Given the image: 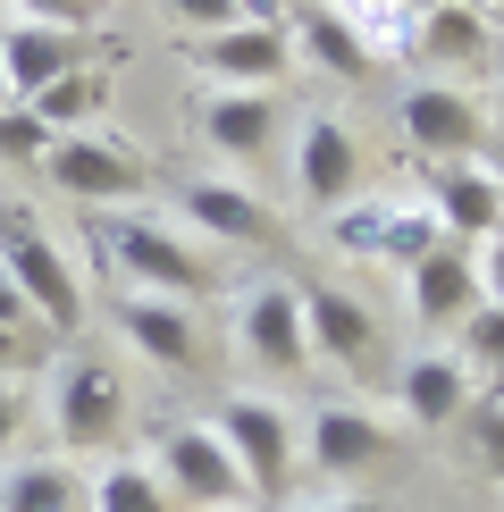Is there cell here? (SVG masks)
Segmentation results:
<instances>
[{"label": "cell", "instance_id": "6da1fadb", "mask_svg": "<svg viewBox=\"0 0 504 512\" xmlns=\"http://www.w3.org/2000/svg\"><path fill=\"white\" fill-rule=\"evenodd\" d=\"M93 252H110L118 277H135V286L168 294V303H185V294H210V286H219V269H210L202 252L177 236V227L135 219V210H93Z\"/></svg>", "mask_w": 504, "mask_h": 512}, {"label": "cell", "instance_id": "7a4b0ae2", "mask_svg": "<svg viewBox=\"0 0 504 512\" xmlns=\"http://www.w3.org/2000/svg\"><path fill=\"white\" fill-rule=\"evenodd\" d=\"M0 269L17 277V294L34 303V319H42V328H59V336H68L76 319H84L76 269L59 261V244H51V236H42V219H34V210H17V202L0 210Z\"/></svg>", "mask_w": 504, "mask_h": 512}, {"label": "cell", "instance_id": "3957f363", "mask_svg": "<svg viewBox=\"0 0 504 512\" xmlns=\"http://www.w3.org/2000/svg\"><path fill=\"white\" fill-rule=\"evenodd\" d=\"M160 487L202 512H227V504H252V487L236 471V454H227L219 429H202V420H168L160 429Z\"/></svg>", "mask_w": 504, "mask_h": 512}, {"label": "cell", "instance_id": "277c9868", "mask_svg": "<svg viewBox=\"0 0 504 512\" xmlns=\"http://www.w3.org/2000/svg\"><path fill=\"white\" fill-rule=\"evenodd\" d=\"M404 143L420 160H479L496 143V118L479 110V93H462V84H412L404 93Z\"/></svg>", "mask_w": 504, "mask_h": 512}, {"label": "cell", "instance_id": "5b68a950", "mask_svg": "<svg viewBox=\"0 0 504 512\" xmlns=\"http://www.w3.org/2000/svg\"><path fill=\"white\" fill-rule=\"evenodd\" d=\"M219 437H227V454H236L252 496H286V479H294V420L269 395H227Z\"/></svg>", "mask_w": 504, "mask_h": 512}, {"label": "cell", "instance_id": "8992f818", "mask_svg": "<svg viewBox=\"0 0 504 512\" xmlns=\"http://www.w3.org/2000/svg\"><path fill=\"white\" fill-rule=\"evenodd\" d=\"M42 168H51L59 194H76L93 210H118V202H135L143 185H152V168L135 152H118V143H101V135H59L51 152H42Z\"/></svg>", "mask_w": 504, "mask_h": 512}, {"label": "cell", "instance_id": "52a82bcc", "mask_svg": "<svg viewBox=\"0 0 504 512\" xmlns=\"http://www.w3.org/2000/svg\"><path fill=\"white\" fill-rule=\"evenodd\" d=\"M236 336H244V353L261 361V370H303V361H311V336H303V294H294V286H278V277L244 286V303H236Z\"/></svg>", "mask_w": 504, "mask_h": 512}, {"label": "cell", "instance_id": "ba28073f", "mask_svg": "<svg viewBox=\"0 0 504 512\" xmlns=\"http://www.w3.org/2000/svg\"><path fill=\"white\" fill-rule=\"evenodd\" d=\"M303 336H311L320 361H345V370H378V353H387L370 303L345 294V286H303Z\"/></svg>", "mask_w": 504, "mask_h": 512}, {"label": "cell", "instance_id": "9c48e42d", "mask_svg": "<svg viewBox=\"0 0 504 512\" xmlns=\"http://www.w3.org/2000/svg\"><path fill=\"white\" fill-rule=\"evenodd\" d=\"M110 319L126 328V345L143 361H160V370H202V319L185 303H168V294H118Z\"/></svg>", "mask_w": 504, "mask_h": 512}, {"label": "cell", "instance_id": "30bf717a", "mask_svg": "<svg viewBox=\"0 0 504 512\" xmlns=\"http://www.w3.org/2000/svg\"><path fill=\"white\" fill-rule=\"evenodd\" d=\"M294 177H303V202L345 210L353 194H362V177H370L353 126H345V118H303V160H294Z\"/></svg>", "mask_w": 504, "mask_h": 512}, {"label": "cell", "instance_id": "8fae6325", "mask_svg": "<svg viewBox=\"0 0 504 512\" xmlns=\"http://www.w3.org/2000/svg\"><path fill=\"white\" fill-rule=\"evenodd\" d=\"M429 210H437V227L454 244L496 236L504 227V185L488 177V160H429Z\"/></svg>", "mask_w": 504, "mask_h": 512}, {"label": "cell", "instance_id": "7c38bea8", "mask_svg": "<svg viewBox=\"0 0 504 512\" xmlns=\"http://www.w3.org/2000/svg\"><path fill=\"white\" fill-rule=\"evenodd\" d=\"M404 277H412V319H420V328H462V319L488 303V286H479V261H471L454 236L437 244L429 261H412Z\"/></svg>", "mask_w": 504, "mask_h": 512}, {"label": "cell", "instance_id": "4fadbf2b", "mask_svg": "<svg viewBox=\"0 0 504 512\" xmlns=\"http://www.w3.org/2000/svg\"><path fill=\"white\" fill-rule=\"evenodd\" d=\"M51 420H59V437H68V445L118 437V420H126L118 370H110V361H68V370H59V395H51Z\"/></svg>", "mask_w": 504, "mask_h": 512}, {"label": "cell", "instance_id": "5bb4252c", "mask_svg": "<svg viewBox=\"0 0 504 512\" xmlns=\"http://www.w3.org/2000/svg\"><path fill=\"white\" fill-rule=\"evenodd\" d=\"M194 59H202V76L236 84V93H261V84H278V76H286L294 42H286L278 26H219V34H202V42H194Z\"/></svg>", "mask_w": 504, "mask_h": 512}, {"label": "cell", "instance_id": "9a60e30c", "mask_svg": "<svg viewBox=\"0 0 504 512\" xmlns=\"http://www.w3.org/2000/svg\"><path fill=\"white\" fill-rule=\"evenodd\" d=\"M286 110L269 93H236V84H219V93H202V143L219 160H269V143H278Z\"/></svg>", "mask_w": 504, "mask_h": 512}, {"label": "cell", "instance_id": "2e32d148", "mask_svg": "<svg viewBox=\"0 0 504 512\" xmlns=\"http://www.w3.org/2000/svg\"><path fill=\"white\" fill-rule=\"evenodd\" d=\"M303 437H311V462H320L328 479H362V471H378V462L395 454V437L378 429L370 412H353V403H320Z\"/></svg>", "mask_w": 504, "mask_h": 512}, {"label": "cell", "instance_id": "e0dca14e", "mask_svg": "<svg viewBox=\"0 0 504 512\" xmlns=\"http://www.w3.org/2000/svg\"><path fill=\"white\" fill-rule=\"evenodd\" d=\"M412 51L429 59L437 76H454V68H488V59H496V17L479 9V0H454V9H420Z\"/></svg>", "mask_w": 504, "mask_h": 512}, {"label": "cell", "instance_id": "ac0fdd59", "mask_svg": "<svg viewBox=\"0 0 504 512\" xmlns=\"http://www.w3.org/2000/svg\"><path fill=\"white\" fill-rule=\"evenodd\" d=\"M68 68H84V42L68 26H34V17H26V26L0 34V76H9L17 101H34L42 84H59Z\"/></svg>", "mask_w": 504, "mask_h": 512}, {"label": "cell", "instance_id": "d6986e66", "mask_svg": "<svg viewBox=\"0 0 504 512\" xmlns=\"http://www.w3.org/2000/svg\"><path fill=\"white\" fill-rule=\"evenodd\" d=\"M471 370H462V353H429L404 370V412L420 420V429H454L462 412H471Z\"/></svg>", "mask_w": 504, "mask_h": 512}, {"label": "cell", "instance_id": "ffe728a7", "mask_svg": "<svg viewBox=\"0 0 504 512\" xmlns=\"http://www.w3.org/2000/svg\"><path fill=\"white\" fill-rule=\"evenodd\" d=\"M185 219L210 227V236H227V244H269L278 227H269V202L261 194H244V185H185Z\"/></svg>", "mask_w": 504, "mask_h": 512}, {"label": "cell", "instance_id": "44dd1931", "mask_svg": "<svg viewBox=\"0 0 504 512\" xmlns=\"http://www.w3.org/2000/svg\"><path fill=\"white\" fill-rule=\"evenodd\" d=\"M0 512H93V479L68 462H17L0 479Z\"/></svg>", "mask_w": 504, "mask_h": 512}, {"label": "cell", "instance_id": "7402d4cb", "mask_svg": "<svg viewBox=\"0 0 504 512\" xmlns=\"http://www.w3.org/2000/svg\"><path fill=\"white\" fill-rule=\"evenodd\" d=\"M328 9L345 17V26L362 34V42H370V59H378V68L412 51V26H420V9H412V0H328Z\"/></svg>", "mask_w": 504, "mask_h": 512}, {"label": "cell", "instance_id": "603a6c76", "mask_svg": "<svg viewBox=\"0 0 504 512\" xmlns=\"http://www.w3.org/2000/svg\"><path fill=\"white\" fill-rule=\"evenodd\" d=\"M303 51L320 59L328 76H345V84H370V68H378V59H370V42L353 34L336 9H303Z\"/></svg>", "mask_w": 504, "mask_h": 512}, {"label": "cell", "instance_id": "cb8c5ba5", "mask_svg": "<svg viewBox=\"0 0 504 512\" xmlns=\"http://www.w3.org/2000/svg\"><path fill=\"white\" fill-rule=\"evenodd\" d=\"M101 93H110V84H101V68H68L59 84H42L26 110H34L42 126H51V135H84V118L101 110Z\"/></svg>", "mask_w": 504, "mask_h": 512}, {"label": "cell", "instance_id": "d4e9b609", "mask_svg": "<svg viewBox=\"0 0 504 512\" xmlns=\"http://www.w3.org/2000/svg\"><path fill=\"white\" fill-rule=\"evenodd\" d=\"M177 496L160 487L152 462H110V471L93 479V512H168Z\"/></svg>", "mask_w": 504, "mask_h": 512}, {"label": "cell", "instance_id": "484cf974", "mask_svg": "<svg viewBox=\"0 0 504 512\" xmlns=\"http://www.w3.org/2000/svg\"><path fill=\"white\" fill-rule=\"evenodd\" d=\"M437 244H446L437 210H420V202H412V210H387V236H378V261H404V269H412V261H429Z\"/></svg>", "mask_w": 504, "mask_h": 512}, {"label": "cell", "instance_id": "4316f807", "mask_svg": "<svg viewBox=\"0 0 504 512\" xmlns=\"http://www.w3.org/2000/svg\"><path fill=\"white\" fill-rule=\"evenodd\" d=\"M378 236H387V202L353 194L345 210H328V244L345 252V261H378Z\"/></svg>", "mask_w": 504, "mask_h": 512}, {"label": "cell", "instance_id": "83f0119b", "mask_svg": "<svg viewBox=\"0 0 504 512\" xmlns=\"http://www.w3.org/2000/svg\"><path fill=\"white\" fill-rule=\"evenodd\" d=\"M454 336H462V370H496V378H504V303H496V294L462 319Z\"/></svg>", "mask_w": 504, "mask_h": 512}, {"label": "cell", "instance_id": "f1b7e54d", "mask_svg": "<svg viewBox=\"0 0 504 512\" xmlns=\"http://www.w3.org/2000/svg\"><path fill=\"white\" fill-rule=\"evenodd\" d=\"M454 429L471 437V462H479V471H488V479H504V395H488V403H471V412H462Z\"/></svg>", "mask_w": 504, "mask_h": 512}, {"label": "cell", "instance_id": "f546056e", "mask_svg": "<svg viewBox=\"0 0 504 512\" xmlns=\"http://www.w3.org/2000/svg\"><path fill=\"white\" fill-rule=\"evenodd\" d=\"M51 143H59V135L26 110V101H17V110H0V160H42Z\"/></svg>", "mask_w": 504, "mask_h": 512}, {"label": "cell", "instance_id": "4dcf8cb0", "mask_svg": "<svg viewBox=\"0 0 504 512\" xmlns=\"http://www.w3.org/2000/svg\"><path fill=\"white\" fill-rule=\"evenodd\" d=\"M17 17H34V26H84V17H93V0H17Z\"/></svg>", "mask_w": 504, "mask_h": 512}, {"label": "cell", "instance_id": "1f68e13d", "mask_svg": "<svg viewBox=\"0 0 504 512\" xmlns=\"http://www.w3.org/2000/svg\"><path fill=\"white\" fill-rule=\"evenodd\" d=\"M168 17H185V26L219 34V26H236V0H168Z\"/></svg>", "mask_w": 504, "mask_h": 512}, {"label": "cell", "instance_id": "d6a6232c", "mask_svg": "<svg viewBox=\"0 0 504 512\" xmlns=\"http://www.w3.org/2000/svg\"><path fill=\"white\" fill-rule=\"evenodd\" d=\"M17 429H26V387H9V378H0V454L17 445Z\"/></svg>", "mask_w": 504, "mask_h": 512}, {"label": "cell", "instance_id": "836d02e7", "mask_svg": "<svg viewBox=\"0 0 504 512\" xmlns=\"http://www.w3.org/2000/svg\"><path fill=\"white\" fill-rule=\"evenodd\" d=\"M26 319H34V303H26V294H17V277L0 269V328H26Z\"/></svg>", "mask_w": 504, "mask_h": 512}, {"label": "cell", "instance_id": "e575fe53", "mask_svg": "<svg viewBox=\"0 0 504 512\" xmlns=\"http://www.w3.org/2000/svg\"><path fill=\"white\" fill-rule=\"evenodd\" d=\"M479 286H488L496 303H504V227H496V236H488V261H479Z\"/></svg>", "mask_w": 504, "mask_h": 512}, {"label": "cell", "instance_id": "d590c367", "mask_svg": "<svg viewBox=\"0 0 504 512\" xmlns=\"http://www.w3.org/2000/svg\"><path fill=\"white\" fill-rule=\"evenodd\" d=\"M303 512H387V504H370V496H320V504H303Z\"/></svg>", "mask_w": 504, "mask_h": 512}, {"label": "cell", "instance_id": "8d00e7d4", "mask_svg": "<svg viewBox=\"0 0 504 512\" xmlns=\"http://www.w3.org/2000/svg\"><path fill=\"white\" fill-rule=\"evenodd\" d=\"M26 361V328H0V370H17Z\"/></svg>", "mask_w": 504, "mask_h": 512}, {"label": "cell", "instance_id": "74e56055", "mask_svg": "<svg viewBox=\"0 0 504 512\" xmlns=\"http://www.w3.org/2000/svg\"><path fill=\"white\" fill-rule=\"evenodd\" d=\"M488 152H496V160H488V177L504 185V126H496V143H488Z\"/></svg>", "mask_w": 504, "mask_h": 512}, {"label": "cell", "instance_id": "f35d334b", "mask_svg": "<svg viewBox=\"0 0 504 512\" xmlns=\"http://www.w3.org/2000/svg\"><path fill=\"white\" fill-rule=\"evenodd\" d=\"M0 110H17V93H9V76H0Z\"/></svg>", "mask_w": 504, "mask_h": 512}, {"label": "cell", "instance_id": "ab89813d", "mask_svg": "<svg viewBox=\"0 0 504 512\" xmlns=\"http://www.w3.org/2000/svg\"><path fill=\"white\" fill-rule=\"evenodd\" d=\"M479 9H488V17H496V26H504V0H479Z\"/></svg>", "mask_w": 504, "mask_h": 512}, {"label": "cell", "instance_id": "60d3db41", "mask_svg": "<svg viewBox=\"0 0 504 512\" xmlns=\"http://www.w3.org/2000/svg\"><path fill=\"white\" fill-rule=\"evenodd\" d=\"M488 118H496V126H504V84H496V110H488Z\"/></svg>", "mask_w": 504, "mask_h": 512}, {"label": "cell", "instance_id": "b9f144b4", "mask_svg": "<svg viewBox=\"0 0 504 512\" xmlns=\"http://www.w3.org/2000/svg\"><path fill=\"white\" fill-rule=\"evenodd\" d=\"M412 9H454V0H412Z\"/></svg>", "mask_w": 504, "mask_h": 512}, {"label": "cell", "instance_id": "7bdbcfd3", "mask_svg": "<svg viewBox=\"0 0 504 512\" xmlns=\"http://www.w3.org/2000/svg\"><path fill=\"white\" fill-rule=\"evenodd\" d=\"M496 395H504V378H496Z\"/></svg>", "mask_w": 504, "mask_h": 512}]
</instances>
